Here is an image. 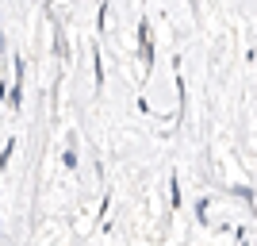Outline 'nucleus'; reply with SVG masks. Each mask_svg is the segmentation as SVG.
<instances>
[]
</instances>
